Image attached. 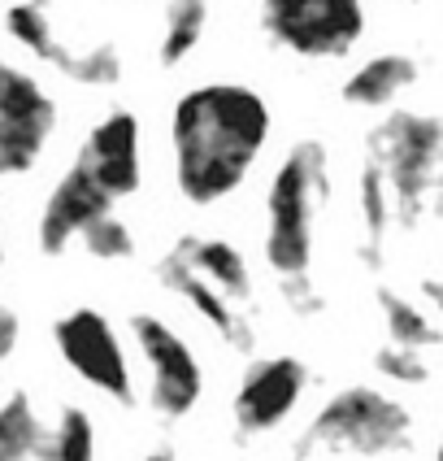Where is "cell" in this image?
Returning a JSON list of instances; mask_svg holds the SVG:
<instances>
[{"label":"cell","instance_id":"21","mask_svg":"<svg viewBox=\"0 0 443 461\" xmlns=\"http://www.w3.org/2000/svg\"><path fill=\"white\" fill-rule=\"evenodd\" d=\"M4 31H9V40L18 49H26L31 57H40V61H49L52 44H57V23H52L44 0H13L4 9Z\"/></svg>","mask_w":443,"mask_h":461},{"label":"cell","instance_id":"15","mask_svg":"<svg viewBox=\"0 0 443 461\" xmlns=\"http://www.w3.org/2000/svg\"><path fill=\"white\" fill-rule=\"evenodd\" d=\"M357 209H361V261L378 266L391 230V196L387 183H383V170H378V161L369 153L357 166Z\"/></svg>","mask_w":443,"mask_h":461},{"label":"cell","instance_id":"1","mask_svg":"<svg viewBox=\"0 0 443 461\" xmlns=\"http://www.w3.org/2000/svg\"><path fill=\"white\" fill-rule=\"evenodd\" d=\"M270 104L248 83L217 78L187 87L170 109V157L182 201L196 209L231 201L270 144Z\"/></svg>","mask_w":443,"mask_h":461},{"label":"cell","instance_id":"14","mask_svg":"<svg viewBox=\"0 0 443 461\" xmlns=\"http://www.w3.org/2000/svg\"><path fill=\"white\" fill-rule=\"evenodd\" d=\"M417 78H421L417 57H409V52H378V57L361 61L352 75L343 78L339 101L352 104V109H383L395 96H404Z\"/></svg>","mask_w":443,"mask_h":461},{"label":"cell","instance_id":"23","mask_svg":"<svg viewBox=\"0 0 443 461\" xmlns=\"http://www.w3.org/2000/svg\"><path fill=\"white\" fill-rule=\"evenodd\" d=\"M374 370L391 379V384H404V387H421L430 379V366L421 357V348H404V344H383L374 353Z\"/></svg>","mask_w":443,"mask_h":461},{"label":"cell","instance_id":"2","mask_svg":"<svg viewBox=\"0 0 443 461\" xmlns=\"http://www.w3.org/2000/svg\"><path fill=\"white\" fill-rule=\"evenodd\" d=\"M331 196V153L322 140H296L265 187V266L279 279H309L317 213Z\"/></svg>","mask_w":443,"mask_h":461},{"label":"cell","instance_id":"4","mask_svg":"<svg viewBox=\"0 0 443 461\" xmlns=\"http://www.w3.org/2000/svg\"><path fill=\"white\" fill-rule=\"evenodd\" d=\"M369 157L378 161L383 183L391 196V218L404 230H417L435 183H439V161H443V127L435 113H417V109H400L391 113L383 127L369 135Z\"/></svg>","mask_w":443,"mask_h":461},{"label":"cell","instance_id":"17","mask_svg":"<svg viewBox=\"0 0 443 461\" xmlns=\"http://www.w3.org/2000/svg\"><path fill=\"white\" fill-rule=\"evenodd\" d=\"M44 431H49V422L40 418L26 392H13L0 401V461H40Z\"/></svg>","mask_w":443,"mask_h":461},{"label":"cell","instance_id":"28","mask_svg":"<svg viewBox=\"0 0 443 461\" xmlns=\"http://www.w3.org/2000/svg\"><path fill=\"white\" fill-rule=\"evenodd\" d=\"M409 5H417V0H409Z\"/></svg>","mask_w":443,"mask_h":461},{"label":"cell","instance_id":"3","mask_svg":"<svg viewBox=\"0 0 443 461\" xmlns=\"http://www.w3.org/2000/svg\"><path fill=\"white\" fill-rule=\"evenodd\" d=\"M413 444V413L391 392L352 384L335 392L313 413L309 431L300 436V457L309 453H352V457H387Z\"/></svg>","mask_w":443,"mask_h":461},{"label":"cell","instance_id":"19","mask_svg":"<svg viewBox=\"0 0 443 461\" xmlns=\"http://www.w3.org/2000/svg\"><path fill=\"white\" fill-rule=\"evenodd\" d=\"M378 309H383V327H387L391 344H404V348H435L439 344V327L426 309L400 296L395 287H378Z\"/></svg>","mask_w":443,"mask_h":461},{"label":"cell","instance_id":"10","mask_svg":"<svg viewBox=\"0 0 443 461\" xmlns=\"http://www.w3.org/2000/svg\"><path fill=\"white\" fill-rule=\"evenodd\" d=\"M309 392V366L300 357H261L244 370V379L235 387V427L244 436H265V431H279L291 413L300 410Z\"/></svg>","mask_w":443,"mask_h":461},{"label":"cell","instance_id":"6","mask_svg":"<svg viewBox=\"0 0 443 461\" xmlns=\"http://www.w3.org/2000/svg\"><path fill=\"white\" fill-rule=\"evenodd\" d=\"M61 127V109L40 78L0 57V179L31 175L52 135Z\"/></svg>","mask_w":443,"mask_h":461},{"label":"cell","instance_id":"16","mask_svg":"<svg viewBox=\"0 0 443 461\" xmlns=\"http://www.w3.org/2000/svg\"><path fill=\"white\" fill-rule=\"evenodd\" d=\"M49 66H57V70L70 78V83H78V87H118L122 75H127V70H122V52L113 49L109 40L75 49L70 40L57 35V44H52V52H49Z\"/></svg>","mask_w":443,"mask_h":461},{"label":"cell","instance_id":"12","mask_svg":"<svg viewBox=\"0 0 443 461\" xmlns=\"http://www.w3.org/2000/svg\"><path fill=\"white\" fill-rule=\"evenodd\" d=\"M156 279H161L165 292L182 296V301L191 305V313H200V318H205L208 327L222 335L231 348H239V353L253 348V322L244 318V305H235V301H226L217 287H208L182 257H174V253L161 257V261H156Z\"/></svg>","mask_w":443,"mask_h":461},{"label":"cell","instance_id":"11","mask_svg":"<svg viewBox=\"0 0 443 461\" xmlns=\"http://www.w3.org/2000/svg\"><path fill=\"white\" fill-rule=\"evenodd\" d=\"M109 209H113V201H109L78 166H70L61 179L52 183V192L44 196V209H40V222H35V244H40V253L49 257V261L66 257L70 244L83 235V227L96 222V218H104Z\"/></svg>","mask_w":443,"mask_h":461},{"label":"cell","instance_id":"26","mask_svg":"<svg viewBox=\"0 0 443 461\" xmlns=\"http://www.w3.org/2000/svg\"><path fill=\"white\" fill-rule=\"evenodd\" d=\"M139 461H174V453L170 448H156V453H148V457H139Z\"/></svg>","mask_w":443,"mask_h":461},{"label":"cell","instance_id":"25","mask_svg":"<svg viewBox=\"0 0 443 461\" xmlns=\"http://www.w3.org/2000/svg\"><path fill=\"white\" fill-rule=\"evenodd\" d=\"M18 339H22V318H18L13 305L0 301V366L18 353Z\"/></svg>","mask_w":443,"mask_h":461},{"label":"cell","instance_id":"22","mask_svg":"<svg viewBox=\"0 0 443 461\" xmlns=\"http://www.w3.org/2000/svg\"><path fill=\"white\" fill-rule=\"evenodd\" d=\"M83 249H87V257H96V261H130L135 257V230H130V222H122L113 209L104 213V218H96V222H87L83 227Z\"/></svg>","mask_w":443,"mask_h":461},{"label":"cell","instance_id":"18","mask_svg":"<svg viewBox=\"0 0 443 461\" xmlns=\"http://www.w3.org/2000/svg\"><path fill=\"white\" fill-rule=\"evenodd\" d=\"M205 26H208V0H165V23H161V40H156L161 66L187 61L196 52V44L205 40Z\"/></svg>","mask_w":443,"mask_h":461},{"label":"cell","instance_id":"20","mask_svg":"<svg viewBox=\"0 0 443 461\" xmlns=\"http://www.w3.org/2000/svg\"><path fill=\"white\" fill-rule=\"evenodd\" d=\"M40 461H96V422L87 418V410L66 405L57 413V422L44 431Z\"/></svg>","mask_w":443,"mask_h":461},{"label":"cell","instance_id":"24","mask_svg":"<svg viewBox=\"0 0 443 461\" xmlns=\"http://www.w3.org/2000/svg\"><path fill=\"white\" fill-rule=\"evenodd\" d=\"M283 292H287V305L296 309V313H305V318L326 309V301H322V292L313 287V279H287Z\"/></svg>","mask_w":443,"mask_h":461},{"label":"cell","instance_id":"9","mask_svg":"<svg viewBox=\"0 0 443 461\" xmlns=\"http://www.w3.org/2000/svg\"><path fill=\"white\" fill-rule=\"evenodd\" d=\"M75 166L113 205L135 196L139 183H144V127H139V113L109 109L101 122L83 135Z\"/></svg>","mask_w":443,"mask_h":461},{"label":"cell","instance_id":"27","mask_svg":"<svg viewBox=\"0 0 443 461\" xmlns=\"http://www.w3.org/2000/svg\"><path fill=\"white\" fill-rule=\"evenodd\" d=\"M0 266H4V235H0Z\"/></svg>","mask_w":443,"mask_h":461},{"label":"cell","instance_id":"13","mask_svg":"<svg viewBox=\"0 0 443 461\" xmlns=\"http://www.w3.org/2000/svg\"><path fill=\"white\" fill-rule=\"evenodd\" d=\"M174 257H182L208 287H217L226 301L235 305H248L253 301V270H248V261L244 253L235 249L231 240H222V235H196V230H187L174 240Z\"/></svg>","mask_w":443,"mask_h":461},{"label":"cell","instance_id":"8","mask_svg":"<svg viewBox=\"0 0 443 461\" xmlns=\"http://www.w3.org/2000/svg\"><path fill=\"white\" fill-rule=\"evenodd\" d=\"M130 339L148 366V405L156 418L179 422L205 396V370L191 344L156 313H130Z\"/></svg>","mask_w":443,"mask_h":461},{"label":"cell","instance_id":"7","mask_svg":"<svg viewBox=\"0 0 443 461\" xmlns=\"http://www.w3.org/2000/svg\"><path fill=\"white\" fill-rule=\"evenodd\" d=\"M52 344L61 361L87 387H96L113 405H135V379L122 348V335L96 305H75L52 322Z\"/></svg>","mask_w":443,"mask_h":461},{"label":"cell","instance_id":"5","mask_svg":"<svg viewBox=\"0 0 443 461\" xmlns=\"http://www.w3.org/2000/svg\"><path fill=\"white\" fill-rule=\"evenodd\" d=\"M365 0H261V31L300 61H335L361 44Z\"/></svg>","mask_w":443,"mask_h":461}]
</instances>
